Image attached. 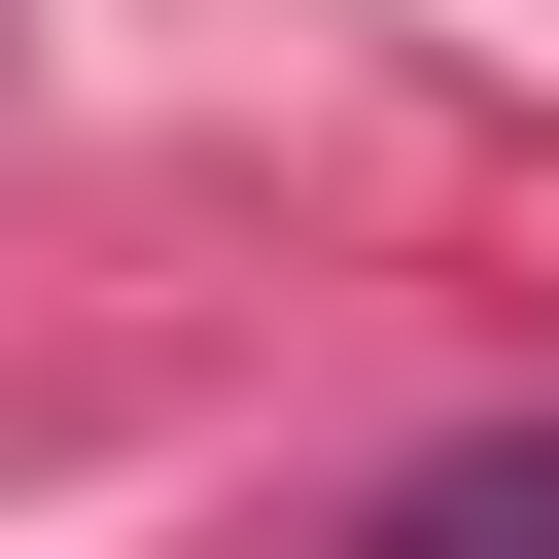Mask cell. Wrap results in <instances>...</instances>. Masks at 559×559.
Here are the masks:
<instances>
[{
	"mask_svg": "<svg viewBox=\"0 0 559 559\" xmlns=\"http://www.w3.org/2000/svg\"><path fill=\"white\" fill-rule=\"evenodd\" d=\"M349 559H559V454H419V489H384Z\"/></svg>",
	"mask_w": 559,
	"mask_h": 559,
	"instance_id": "obj_1",
	"label": "cell"
}]
</instances>
